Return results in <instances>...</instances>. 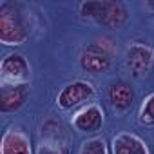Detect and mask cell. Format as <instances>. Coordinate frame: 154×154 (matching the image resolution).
<instances>
[{"label":"cell","instance_id":"6da1fadb","mask_svg":"<svg viewBox=\"0 0 154 154\" xmlns=\"http://www.w3.org/2000/svg\"><path fill=\"white\" fill-rule=\"evenodd\" d=\"M78 15L82 20L107 29H120L129 20V9L120 0H85L78 6Z\"/></svg>","mask_w":154,"mask_h":154},{"label":"cell","instance_id":"7a4b0ae2","mask_svg":"<svg viewBox=\"0 0 154 154\" xmlns=\"http://www.w3.org/2000/svg\"><path fill=\"white\" fill-rule=\"evenodd\" d=\"M31 36L29 13L22 4L4 2L0 6V44L22 45Z\"/></svg>","mask_w":154,"mask_h":154},{"label":"cell","instance_id":"3957f363","mask_svg":"<svg viewBox=\"0 0 154 154\" xmlns=\"http://www.w3.org/2000/svg\"><path fill=\"white\" fill-rule=\"evenodd\" d=\"M118 54V45L111 36H96L93 38L78 56V63L84 71L91 74L107 72L112 67V62Z\"/></svg>","mask_w":154,"mask_h":154},{"label":"cell","instance_id":"277c9868","mask_svg":"<svg viewBox=\"0 0 154 154\" xmlns=\"http://www.w3.org/2000/svg\"><path fill=\"white\" fill-rule=\"evenodd\" d=\"M69 134L60 120L47 118L40 125L36 154H69Z\"/></svg>","mask_w":154,"mask_h":154},{"label":"cell","instance_id":"5b68a950","mask_svg":"<svg viewBox=\"0 0 154 154\" xmlns=\"http://www.w3.org/2000/svg\"><path fill=\"white\" fill-rule=\"evenodd\" d=\"M31 80V65L22 53H9L0 62V85L17 87L27 85Z\"/></svg>","mask_w":154,"mask_h":154},{"label":"cell","instance_id":"8992f818","mask_svg":"<svg viewBox=\"0 0 154 154\" xmlns=\"http://www.w3.org/2000/svg\"><path fill=\"white\" fill-rule=\"evenodd\" d=\"M96 96V87L87 80H72L56 93V105L62 111H71L78 105H87Z\"/></svg>","mask_w":154,"mask_h":154},{"label":"cell","instance_id":"52a82bcc","mask_svg":"<svg viewBox=\"0 0 154 154\" xmlns=\"http://www.w3.org/2000/svg\"><path fill=\"white\" fill-rule=\"evenodd\" d=\"M125 65L136 78L147 76L154 65V45L143 40H131L125 49Z\"/></svg>","mask_w":154,"mask_h":154},{"label":"cell","instance_id":"ba28073f","mask_svg":"<svg viewBox=\"0 0 154 154\" xmlns=\"http://www.w3.org/2000/svg\"><path fill=\"white\" fill-rule=\"evenodd\" d=\"M103 122H105V112L102 109L100 103H87L84 107H80L71 118V125L76 132L80 134H93V132H98L102 127H103Z\"/></svg>","mask_w":154,"mask_h":154},{"label":"cell","instance_id":"9c48e42d","mask_svg":"<svg viewBox=\"0 0 154 154\" xmlns=\"http://www.w3.org/2000/svg\"><path fill=\"white\" fill-rule=\"evenodd\" d=\"M136 93L125 80H116L107 87V102L111 109L118 114L127 112L134 103Z\"/></svg>","mask_w":154,"mask_h":154},{"label":"cell","instance_id":"30bf717a","mask_svg":"<svg viewBox=\"0 0 154 154\" xmlns=\"http://www.w3.org/2000/svg\"><path fill=\"white\" fill-rule=\"evenodd\" d=\"M0 154H33L29 136L20 127H9L0 141Z\"/></svg>","mask_w":154,"mask_h":154},{"label":"cell","instance_id":"8fae6325","mask_svg":"<svg viewBox=\"0 0 154 154\" xmlns=\"http://www.w3.org/2000/svg\"><path fill=\"white\" fill-rule=\"evenodd\" d=\"M31 96V87L27 85H17V87H4L0 91V111L4 114H11L20 111L26 102Z\"/></svg>","mask_w":154,"mask_h":154},{"label":"cell","instance_id":"7c38bea8","mask_svg":"<svg viewBox=\"0 0 154 154\" xmlns=\"http://www.w3.org/2000/svg\"><path fill=\"white\" fill-rule=\"evenodd\" d=\"M111 154H150V150L138 134L120 132L111 141Z\"/></svg>","mask_w":154,"mask_h":154},{"label":"cell","instance_id":"4fadbf2b","mask_svg":"<svg viewBox=\"0 0 154 154\" xmlns=\"http://www.w3.org/2000/svg\"><path fill=\"white\" fill-rule=\"evenodd\" d=\"M78 154H111V152H109L107 141L103 138H100V136H94V138L85 140L80 145Z\"/></svg>","mask_w":154,"mask_h":154},{"label":"cell","instance_id":"5bb4252c","mask_svg":"<svg viewBox=\"0 0 154 154\" xmlns=\"http://www.w3.org/2000/svg\"><path fill=\"white\" fill-rule=\"evenodd\" d=\"M138 120L145 127H154V93H150L149 96L143 98V102L140 105Z\"/></svg>","mask_w":154,"mask_h":154},{"label":"cell","instance_id":"9a60e30c","mask_svg":"<svg viewBox=\"0 0 154 154\" xmlns=\"http://www.w3.org/2000/svg\"><path fill=\"white\" fill-rule=\"evenodd\" d=\"M141 8H143L147 13H152V15H154V0H145V2L141 4Z\"/></svg>","mask_w":154,"mask_h":154},{"label":"cell","instance_id":"2e32d148","mask_svg":"<svg viewBox=\"0 0 154 154\" xmlns=\"http://www.w3.org/2000/svg\"><path fill=\"white\" fill-rule=\"evenodd\" d=\"M152 27H154V22H152Z\"/></svg>","mask_w":154,"mask_h":154}]
</instances>
